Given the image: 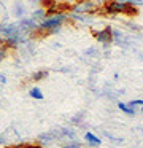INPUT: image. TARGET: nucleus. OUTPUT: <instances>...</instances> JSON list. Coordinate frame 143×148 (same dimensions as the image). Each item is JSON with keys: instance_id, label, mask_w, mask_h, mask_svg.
I'll use <instances>...</instances> for the list:
<instances>
[{"instance_id": "nucleus-11", "label": "nucleus", "mask_w": 143, "mask_h": 148, "mask_svg": "<svg viewBox=\"0 0 143 148\" xmlns=\"http://www.w3.org/2000/svg\"><path fill=\"white\" fill-rule=\"evenodd\" d=\"M32 18H34L35 21H40V23H43V21L48 18L46 10H44V8H38V10H35L34 13H32Z\"/></svg>"}, {"instance_id": "nucleus-24", "label": "nucleus", "mask_w": 143, "mask_h": 148, "mask_svg": "<svg viewBox=\"0 0 143 148\" xmlns=\"http://www.w3.org/2000/svg\"><path fill=\"white\" fill-rule=\"evenodd\" d=\"M41 0H30V3H40Z\"/></svg>"}, {"instance_id": "nucleus-8", "label": "nucleus", "mask_w": 143, "mask_h": 148, "mask_svg": "<svg viewBox=\"0 0 143 148\" xmlns=\"http://www.w3.org/2000/svg\"><path fill=\"white\" fill-rule=\"evenodd\" d=\"M60 135L62 138H68V140H76V132L72 127H60Z\"/></svg>"}, {"instance_id": "nucleus-23", "label": "nucleus", "mask_w": 143, "mask_h": 148, "mask_svg": "<svg viewBox=\"0 0 143 148\" xmlns=\"http://www.w3.org/2000/svg\"><path fill=\"white\" fill-rule=\"evenodd\" d=\"M3 143H5V138H3V135L0 134V145H3Z\"/></svg>"}, {"instance_id": "nucleus-21", "label": "nucleus", "mask_w": 143, "mask_h": 148, "mask_svg": "<svg viewBox=\"0 0 143 148\" xmlns=\"http://www.w3.org/2000/svg\"><path fill=\"white\" fill-rule=\"evenodd\" d=\"M133 5H143V0H135V2H132Z\"/></svg>"}, {"instance_id": "nucleus-12", "label": "nucleus", "mask_w": 143, "mask_h": 148, "mask_svg": "<svg viewBox=\"0 0 143 148\" xmlns=\"http://www.w3.org/2000/svg\"><path fill=\"white\" fill-rule=\"evenodd\" d=\"M29 96L35 100H43V92H41V89L37 86H32L30 89H29Z\"/></svg>"}, {"instance_id": "nucleus-10", "label": "nucleus", "mask_w": 143, "mask_h": 148, "mask_svg": "<svg viewBox=\"0 0 143 148\" xmlns=\"http://www.w3.org/2000/svg\"><path fill=\"white\" fill-rule=\"evenodd\" d=\"M8 51H10V46H8V43H6V40L3 38V37H0V61L8 56Z\"/></svg>"}, {"instance_id": "nucleus-16", "label": "nucleus", "mask_w": 143, "mask_h": 148, "mask_svg": "<svg viewBox=\"0 0 143 148\" xmlns=\"http://www.w3.org/2000/svg\"><path fill=\"white\" fill-rule=\"evenodd\" d=\"M83 113H78V115H75V116H72V119H70V123H72V124H81V121H83Z\"/></svg>"}, {"instance_id": "nucleus-9", "label": "nucleus", "mask_w": 143, "mask_h": 148, "mask_svg": "<svg viewBox=\"0 0 143 148\" xmlns=\"http://www.w3.org/2000/svg\"><path fill=\"white\" fill-rule=\"evenodd\" d=\"M113 42L114 43H118L119 46H122V45H126V37L122 35V32L121 30H118V29H113Z\"/></svg>"}, {"instance_id": "nucleus-27", "label": "nucleus", "mask_w": 143, "mask_h": 148, "mask_svg": "<svg viewBox=\"0 0 143 148\" xmlns=\"http://www.w3.org/2000/svg\"><path fill=\"white\" fill-rule=\"evenodd\" d=\"M129 2H130V3H132V2H135V0H129Z\"/></svg>"}, {"instance_id": "nucleus-6", "label": "nucleus", "mask_w": 143, "mask_h": 148, "mask_svg": "<svg viewBox=\"0 0 143 148\" xmlns=\"http://www.w3.org/2000/svg\"><path fill=\"white\" fill-rule=\"evenodd\" d=\"M118 108H119L122 113H126V115H129V116H133V115H137V110L133 108V107H130L129 103H126V102H118Z\"/></svg>"}, {"instance_id": "nucleus-25", "label": "nucleus", "mask_w": 143, "mask_h": 148, "mask_svg": "<svg viewBox=\"0 0 143 148\" xmlns=\"http://www.w3.org/2000/svg\"><path fill=\"white\" fill-rule=\"evenodd\" d=\"M140 112H142V113H143V103H142V107H140Z\"/></svg>"}, {"instance_id": "nucleus-20", "label": "nucleus", "mask_w": 143, "mask_h": 148, "mask_svg": "<svg viewBox=\"0 0 143 148\" xmlns=\"http://www.w3.org/2000/svg\"><path fill=\"white\" fill-rule=\"evenodd\" d=\"M6 148H27V143H21V145H13V147H6Z\"/></svg>"}, {"instance_id": "nucleus-5", "label": "nucleus", "mask_w": 143, "mask_h": 148, "mask_svg": "<svg viewBox=\"0 0 143 148\" xmlns=\"http://www.w3.org/2000/svg\"><path fill=\"white\" fill-rule=\"evenodd\" d=\"M84 142L89 147H100L102 145V140L95 134H92V132H86L84 134Z\"/></svg>"}, {"instance_id": "nucleus-2", "label": "nucleus", "mask_w": 143, "mask_h": 148, "mask_svg": "<svg viewBox=\"0 0 143 148\" xmlns=\"http://www.w3.org/2000/svg\"><path fill=\"white\" fill-rule=\"evenodd\" d=\"M91 34H92V37H94L99 43H102V45H103L105 49H107L108 46L113 43V29H111L110 26L103 27V29H99V30L91 29Z\"/></svg>"}, {"instance_id": "nucleus-22", "label": "nucleus", "mask_w": 143, "mask_h": 148, "mask_svg": "<svg viewBox=\"0 0 143 148\" xmlns=\"http://www.w3.org/2000/svg\"><path fill=\"white\" fill-rule=\"evenodd\" d=\"M5 81H6L5 75H0V83H5Z\"/></svg>"}, {"instance_id": "nucleus-17", "label": "nucleus", "mask_w": 143, "mask_h": 148, "mask_svg": "<svg viewBox=\"0 0 143 148\" xmlns=\"http://www.w3.org/2000/svg\"><path fill=\"white\" fill-rule=\"evenodd\" d=\"M105 135H107L110 140H113V142H116V143H122V138H119V137H114V135H111L110 132H105Z\"/></svg>"}, {"instance_id": "nucleus-13", "label": "nucleus", "mask_w": 143, "mask_h": 148, "mask_svg": "<svg viewBox=\"0 0 143 148\" xmlns=\"http://www.w3.org/2000/svg\"><path fill=\"white\" fill-rule=\"evenodd\" d=\"M48 75H49V72H48V70H37V72H34V73H32L30 80L32 81H41V80H44Z\"/></svg>"}, {"instance_id": "nucleus-14", "label": "nucleus", "mask_w": 143, "mask_h": 148, "mask_svg": "<svg viewBox=\"0 0 143 148\" xmlns=\"http://www.w3.org/2000/svg\"><path fill=\"white\" fill-rule=\"evenodd\" d=\"M40 3L44 10H51V8H54L57 5V0H41Z\"/></svg>"}, {"instance_id": "nucleus-26", "label": "nucleus", "mask_w": 143, "mask_h": 148, "mask_svg": "<svg viewBox=\"0 0 143 148\" xmlns=\"http://www.w3.org/2000/svg\"><path fill=\"white\" fill-rule=\"evenodd\" d=\"M119 2H129V0H119Z\"/></svg>"}, {"instance_id": "nucleus-4", "label": "nucleus", "mask_w": 143, "mask_h": 148, "mask_svg": "<svg viewBox=\"0 0 143 148\" xmlns=\"http://www.w3.org/2000/svg\"><path fill=\"white\" fill-rule=\"evenodd\" d=\"M0 34L3 38H16L22 35L18 24H0Z\"/></svg>"}, {"instance_id": "nucleus-3", "label": "nucleus", "mask_w": 143, "mask_h": 148, "mask_svg": "<svg viewBox=\"0 0 143 148\" xmlns=\"http://www.w3.org/2000/svg\"><path fill=\"white\" fill-rule=\"evenodd\" d=\"M38 26H40V24H37V21H35L34 18H22L18 24L21 34H24V35H27V37L30 35V34H34L35 30L38 29Z\"/></svg>"}, {"instance_id": "nucleus-19", "label": "nucleus", "mask_w": 143, "mask_h": 148, "mask_svg": "<svg viewBox=\"0 0 143 148\" xmlns=\"http://www.w3.org/2000/svg\"><path fill=\"white\" fill-rule=\"evenodd\" d=\"M27 148H44V147L40 143H27Z\"/></svg>"}, {"instance_id": "nucleus-18", "label": "nucleus", "mask_w": 143, "mask_h": 148, "mask_svg": "<svg viewBox=\"0 0 143 148\" xmlns=\"http://www.w3.org/2000/svg\"><path fill=\"white\" fill-rule=\"evenodd\" d=\"M84 56H97V49L95 48H88L84 51Z\"/></svg>"}, {"instance_id": "nucleus-15", "label": "nucleus", "mask_w": 143, "mask_h": 148, "mask_svg": "<svg viewBox=\"0 0 143 148\" xmlns=\"http://www.w3.org/2000/svg\"><path fill=\"white\" fill-rule=\"evenodd\" d=\"M62 148H83V145L76 140H68L65 143H62Z\"/></svg>"}, {"instance_id": "nucleus-1", "label": "nucleus", "mask_w": 143, "mask_h": 148, "mask_svg": "<svg viewBox=\"0 0 143 148\" xmlns=\"http://www.w3.org/2000/svg\"><path fill=\"white\" fill-rule=\"evenodd\" d=\"M105 14H126V16H137L138 14V8L137 5L130 3V2H119V0H105V3L102 5Z\"/></svg>"}, {"instance_id": "nucleus-7", "label": "nucleus", "mask_w": 143, "mask_h": 148, "mask_svg": "<svg viewBox=\"0 0 143 148\" xmlns=\"http://www.w3.org/2000/svg\"><path fill=\"white\" fill-rule=\"evenodd\" d=\"M13 13H14L16 18H19V19H22L25 14V7L21 3V2H14V5H13Z\"/></svg>"}]
</instances>
